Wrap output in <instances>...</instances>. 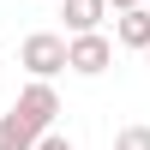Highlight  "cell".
Returning <instances> with one entry per match:
<instances>
[{"instance_id": "6da1fadb", "label": "cell", "mask_w": 150, "mask_h": 150, "mask_svg": "<svg viewBox=\"0 0 150 150\" xmlns=\"http://www.w3.org/2000/svg\"><path fill=\"white\" fill-rule=\"evenodd\" d=\"M108 66H114V42H108L102 30L66 36V72H78V78H102Z\"/></svg>"}, {"instance_id": "7a4b0ae2", "label": "cell", "mask_w": 150, "mask_h": 150, "mask_svg": "<svg viewBox=\"0 0 150 150\" xmlns=\"http://www.w3.org/2000/svg\"><path fill=\"white\" fill-rule=\"evenodd\" d=\"M18 66L30 72V78H54V72H66V36L54 30H36L18 42Z\"/></svg>"}, {"instance_id": "3957f363", "label": "cell", "mask_w": 150, "mask_h": 150, "mask_svg": "<svg viewBox=\"0 0 150 150\" xmlns=\"http://www.w3.org/2000/svg\"><path fill=\"white\" fill-rule=\"evenodd\" d=\"M12 108H18L36 132H48V126H54V114H60V96H54V84H48V78H30V84L18 90V102H12Z\"/></svg>"}, {"instance_id": "277c9868", "label": "cell", "mask_w": 150, "mask_h": 150, "mask_svg": "<svg viewBox=\"0 0 150 150\" xmlns=\"http://www.w3.org/2000/svg\"><path fill=\"white\" fill-rule=\"evenodd\" d=\"M114 42L120 48H150V6H120L114 12Z\"/></svg>"}, {"instance_id": "5b68a950", "label": "cell", "mask_w": 150, "mask_h": 150, "mask_svg": "<svg viewBox=\"0 0 150 150\" xmlns=\"http://www.w3.org/2000/svg\"><path fill=\"white\" fill-rule=\"evenodd\" d=\"M60 18H66V30H72V36H78V30H102L108 0H60Z\"/></svg>"}, {"instance_id": "8992f818", "label": "cell", "mask_w": 150, "mask_h": 150, "mask_svg": "<svg viewBox=\"0 0 150 150\" xmlns=\"http://www.w3.org/2000/svg\"><path fill=\"white\" fill-rule=\"evenodd\" d=\"M36 138H42V132H36L18 108H6V114H0V150H36Z\"/></svg>"}, {"instance_id": "52a82bcc", "label": "cell", "mask_w": 150, "mask_h": 150, "mask_svg": "<svg viewBox=\"0 0 150 150\" xmlns=\"http://www.w3.org/2000/svg\"><path fill=\"white\" fill-rule=\"evenodd\" d=\"M114 150H150V126H126L114 138Z\"/></svg>"}, {"instance_id": "ba28073f", "label": "cell", "mask_w": 150, "mask_h": 150, "mask_svg": "<svg viewBox=\"0 0 150 150\" xmlns=\"http://www.w3.org/2000/svg\"><path fill=\"white\" fill-rule=\"evenodd\" d=\"M36 150H72V138H60V132H42V138H36Z\"/></svg>"}, {"instance_id": "9c48e42d", "label": "cell", "mask_w": 150, "mask_h": 150, "mask_svg": "<svg viewBox=\"0 0 150 150\" xmlns=\"http://www.w3.org/2000/svg\"><path fill=\"white\" fill-rule=\"evenodd\" d=\"M108 6H114V12H120V6H144V0H108Z\"/></svg>"}, {"instance_id": "30bf717a", "label": "cell", "mask_w": 150, "mask_h": 150, "mask_svg": "<svg viewBox=\"0 0 150 150\" xmlns=\"http://www.w3.org/2000/svg\"><path fill=\"white\" fill-rule=\"evenodd\" d=\"M144 6H150V0H144Z\"/></svg>"}, {"instance_id": "8fae6325", "label": "cell", "mask_w": 150, "mask_h": 150, "mask_svg": "<svg viewBox=\"0 0 150 150\" xmlns=\"http://www.w3.org/2000/svg\"><path fill=\"white\" fill-rule=\"evenodd\" d=\"M144 54H150V48H144Z\"/></svg>"}]
</instances>
